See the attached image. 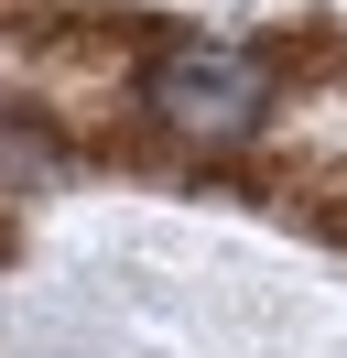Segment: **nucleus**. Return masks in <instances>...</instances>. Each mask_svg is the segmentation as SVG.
Instances as JSON below:
<instances>
[{
    "instance_id": "obj_1",
    "label": "nucleus",
    "mask_w": 347,
    "mask_h": 358,
    "mask_svg": "<svg viewBox=\"0 0 347 358\" xmlns=\"http://www.w3.org/2000/svg\"><path fill=\"white\" fill-rule=\"evenodd\" d=\"M141 109L185 141H239L271 109V55L206 44V33H152L141 44Z\"/></svg>"
}]
</instances>
